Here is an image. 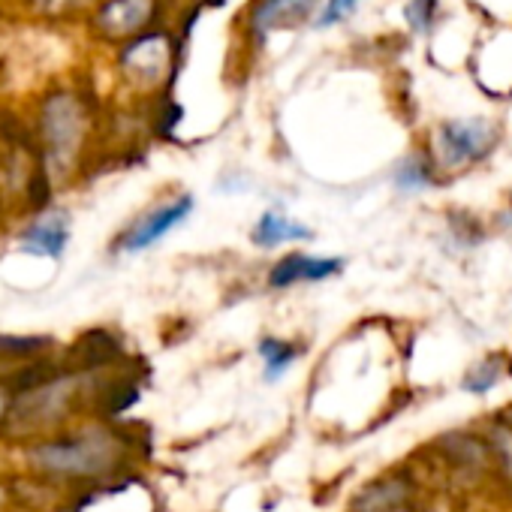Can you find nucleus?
Segmentation results:
<instances>
[{
	"mask_svg": "<svg viewBox=\"0 0 512 512\" xmlns=\"http://www.w3.org/2000/svg\"><path fill=\"white\" fill-rule=\"evenodd\" d=\"M260 356L266 362V377L269 380H278L284 371H290V365L296 362V347L287 344V341H278V338H266L260 344Z\"/></svg>",
	"mask_w": 512,
	"mask_h": 512,
	"instance_id": "nucleus-11",
	"label": "nucleus"
},
{
	"mask_svg": "<svg viewBox=\"0 0 512 512\" xmlns=\"http://www.w3.org/2000/svg\"><path fill=\"white\" fill-rule=\"evenodd\" d=\"M118 458V446L109 434H82L76 440L64 443H46L34 449V461L46 470L55 473H70V476H91Z\"/></svg>",
	"mask_w": 512,
	"mask_h": 512,
	"instance_id": "nucleus-1",
	"label": "nucleus"
},
{
	"mask_svg": "<svg viewBox=\"0 0 512 512\" xmlns=\"http://www.w3.org/2000/svg\"><path fill=\"white\" fill-rule=\"evenodd\" d=\"M163 61H166V37H139L124 55V64L136 67L142 76H157Z\"/></svg>",
	"mask_w": 512,
	"mask_h": 512,
	"instance_id": "nucleus-10",
	"label": "nucleus"
},
{
	"mask_svg": "<svg viewBox=\"0 0 512 512\" xmlns=\"http://www.w3.org/2000/svg\"><path fill=\"white\" fill-rule=\"evenodd\" d=\"M341 260L335 256H305V253H293V256H284V260L272 269L269 275V284L284 290V287H293V284H314V281H326L332 275L341 272Z\"/></svg>",
	"mask_w": 512,
	"mask_h": 512,
	"instance_id": "nucleus-6",
	"label": "nucleus"
},
{
	"mask_svg": "<svg viewBox=\"0 0 512 512\" xmlns=\"http://www.w3.org/2000/svg\"><path fill=\"white\" fill-rule=\"evenodd\" d=\"M398 184L404 190H419V187H428L431 184V169L416 157V160H407L398 172Z\"/></svg>",
	"mask_w": 512,
	"mask_h": 512,
	"instance_id": "nucleus-13",
	"label": "nucleus"
},
{
	"mask_svg": "<svg viewBox=\"0 0 512 512\" xmlns=\"http://www.w3.org/2000/svg\"><path fill=\"white\" fill-rule=\"evenodd\" d=\"M190 211H193V199L190 196H178V199L154 208L151 214H145L142 220H136V226L121 238V247L127 253H139V250L157 244L163 235H169L175 226H181L190 217Z\"/></svg>",
	"mask_w": 512,
	"mask_h": 512,
	"instance_id": "nucleus-3",
	"label": "nucleus"
},
{
	"mask_svg": "<svg viewBox=\"0 0 512 512\" xmlns=\"http://www.w3.org/2000/svg\"><path fill=\"white\" fill-rule=\"evenodd\" d=\"M305 238H311V229L278 211H266L253 229V244H260V247H275L284 241H305Z\"/></svg>",
	"mask_w": 512,
	"mask_h": 512,
	"instance_id": "nucleus-9",
	"label": "nucleus"
},
{
	"mask_svg": "<svg viewBox=\"0 0 512 512\" xmlns=\"http://www.w3.org/2000/svg\"><path fill=\"white\" fill-rule=\"evenodd\" d=\"M4 407H7V398H4V392H0V416H4Z\"/></svg>",
	"mask_w": 512,
	"mask_h": 512,
	"instance_id": "nucleus-15",
	"label": "nucleus"
},
{
	"mask_svg": "<svg viewBox=\"0 0 512 512\" xmlns=\"http://www.w3.org/2000/svg\"><path fill=\"white\" fill-rule=\"evenodd\" d=\"M497 145L494 124L482 118H455L437 127L434 133V151L437 163L446 169H461L476 160H482Z\"/></svg>",
	"mask_w": 512,
	"mask_h": 512,
	"instance_id": "nucleus-2",
	"label": "nucleus"
},
{
	"mask_svg": "<svg viewBox=\"0 0 512 512\" xmlns=\"http://www.w3.org/2000/svg\"><path fill=\"white\" fill-rule=\"evenodd\" d=\"M317 0H256L250 10V31L256 37H269L284 28H296L314 16Z\"/></svg>",
	"mask_w": 512,
	"mask_h": 512,
	"instance_id": "nucleus-4",
	"label": "nucleus"
},
{
	"mask_svg": "<svg viewBox=\"0 0 512 512\" xmlns=\"http://www.w3.org/2000/svg\"><path fill=\"white\" fill-rule=\"evenodd\" d=\"M157 10V0H109L97 13V28L112 40H127L139 34Z\"/></svg>",
	"mask_w": 512,
	"mask_h": 512,
	"instance_id": "nucleus-5",
	"label": "nucleus"
},
{
	"mask_svg": "<svg viewBox=\"0 0 512 512\" xmlns=\"http://www.w3.org/2000/svg\"><path fill=\"white\" fill-rule=\"evenodd\" d=\"M437 19V0H410L407 4V25L416 34H425Z\"/></svg>",
	"mask_w": 512,
	"mask_h": 512,
	"instance_id": "nucleus-12",
	"label": "nucleus"
},
{
	"mask_svg": "<svg viewBox=\"0 0 512 512\" xmlns=\"http://www.w3.org/2000/svg\"><path fill=\"white\" fill-rule=\"evenodd\" d=\"M392 512H401V509H392Z\"/></svg>",
	"mask_w": 512,
	"mask_h": 512,
	"instance_id": "nucleus-16",
	"label": "nucleus"
},
{
	"mask_svg": "<svg viewBox=\"0 0 512 512\" xmlns=\"http://www.w3.org/2000/svg\"><path fill=\"white\" fill-rule=\"evenodd\" d=\"M46 133H49L55 154H61V157L70 154L73 145L79 142V133H82L79 109L70 100H55L46 112Z\"/></svg>",
	"mask_w": 512,
	"mask_h": 512,
	"instance_id": "nucleus-8",
	"label": "nucleus"
},
{
	"mask_svg": "<svg viewBox=\"0 0 512 512\" xmlns=\"http://www.w3.org/2000/svg\"><path fill=\"white\" fill-rule=\"evenodd\" d=\"M362 4V0H326V10L320 13L317 25L320 28H332L344 19H350V13Z\"/></svg>",
	"mask_w": 512,
	"mask_h": 512,
	"instance_id": "nucleus-14",
	"label": "nucleus"
},
{
	"mask_svg": "<svg viewBox=\"0 0 512 512\" xmlns=\"http://www.w3.org/2000/svg\"><path fill=\"white\" fill-rule=\"evenodd\" d=\"M67 238H70L67 214H49L25 232L19 247L25 253H40V256H52V260H58L67 247Z\"/></svg>",
	"mask_w": 512,
	"mask_h": 512,
	"instance_id": "nucleus-7",
	"label": "nucleus"
}]
</instances>
